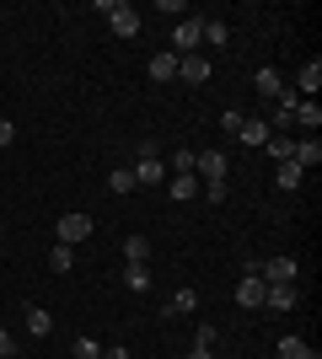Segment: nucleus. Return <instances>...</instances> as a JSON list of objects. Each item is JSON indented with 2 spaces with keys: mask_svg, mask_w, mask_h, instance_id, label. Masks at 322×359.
<instances>
[{
  "mask_svg": "<svg viewBox=\"0 0 322 359\" xmlns=\"http://www.w3.org/2000/svg\"><path fill=\"white\" fill-rule=\"evenodd\" d=\"M129 172H135V188H161V182H167L161 145H156V140H140V161L129 166Z\"/></svg>",
  "mask_w": 322,
  "mask_h": 359,
  "instance_id": "obj_1",
  "label": "nucleus"
},
{
  "mask_svg": "<svg viewBox=\"0 0 322 359\" xmlns=\"http://www.w3.org/2000/svg\"><path fill=\"white\" fill-rule=\"evenodd\" d=\"M92 231H97L92 215H81V210H70V215H60V220H54V241H65V247H81Z\"/></svg>",
  "mask_w": 322,
  "mask_h": 359,
  "instance_id": "obj_2",
  "label": "nucleus"
},
{
  "mask_svg": "<svg viewBox=\"0 0 322 359\" xmlns=\"http://www.w3.org/2000/svg\"><path fill=\"white\" fill-rule=\"evenodd\" d=\"M204 43V16H183L177 27H172V54L183 60V54H199Z\"/></svg>",
  "mask_w": 322,
  "mask_h": 359,
  "instance_id": "obj_3",
  "label": "nucleus"
},
{
  "mask_svg": "<svg viewBox=\"0 0 322 359\" xmlns=\"http://www.w3.org/2000/svg\"><path fill=\"white\" fill-rule=\"evenodd\" d=\"M194 177L199 182H226V150H194Z\"/></svg>",
  "mask_w": 322,
  "mask_h": 359,
  "instance_id": "obj_4",
  "label": "nucleus"
},
{
  "mask_svg": "<svg viewBox=\"0 0 322 359\" xmlns=\"http://www.w3.org/2000/svg\"><path fill=\"white\" fill-rule=\"evenodd\" d=\"M295 257H269V263H258V279L263 285H295Z\"/></svg>",
  "mask_w": 322,
  "mask_h": 359,
  "instance_id": "obj_5",
  "label": "nucleus"
},
{
  "mask_svg": "<svg viewBox=\"0 0 322 359\" xmlns=\"http://www.w3.org/2000/svg\"><path fill=\"white\" fill-rule=\"evenodd\" d=\"M263 279L258 273H242V279H236V306H242V311H263Z\"/></svg>",
  "mask_w": 322,
  "mask_h": 359,
  "instance_id": "obj_6",
  "label": "nucleus"
},
{
  "mask_svg": "<svg viewBox=\"0 0 322 359\" xmlns=\"http://www.w3.org/2000/svg\"><path fill=\"white\" fill-rule=\"evenodd\" d=\"M177 75H183L188 86H204V81H210V60H204V54H183V60H177Z\"/></svg>",
  "mask_w": 322,
  "mask_h": 359,
  "instance_id": "obj_7",
  "label": "nucleus"
},
{
  "mask_svg": "<svg viewBox=\"0 0 322 359\" xmlns=\"http://www.w3.org/2000/svg\"><path fill=\"white\" fill-rule=\"evenodd\" d=\"M317 86H322V60H307L301 65V70H295V97H301V91H307V97H317Z\"/></svg>",
  "mask_w": 322,
  "mask_h": 359,
  "instance_id": "obj_8",
  "label": "nucleus"
},
{
  "mask_svg": "<svg viewBox=\"0 0 322 359\" xmlns=\"http://www.w3.org/2000/svg\"><path fill=\"white\" fill-rule=\"evenodd\" d=\"M107 27L119 32V38H135V32H140V11H135V6H129V0H123L119 11L107 16Z\"/></svg>",
  "mask_w": 322,
  "mask_h": 359,
  "instance_id": "obj_9",
  "label": "nucleus"
},
{
  "mask_svg": "<svg viewBox=\"0 0 322 359\" xmlns=\"http://www.w3.org/2000/svg\"><path fill=\"white\" fill-rule=\"evenodd\" d=\"M145 75H151L156 86H167L172 75H177V54H172V48H167V54H151V65H145Z\"/></svg>",
  "mask_w": 322,
  "mask_h": 359,
  "instance_id": "obj_10",
  "label": "nucleus"
},
{
  "mask_svg": "<svg viewBox=\"0 0 322 359\" xmlns=\"http://www.w3.org/2000/svg\"><path fill=\"white\" fill-rule=\"evenodd\" d=\"M167 194L177 198V204H194V198H199V177H194V172H177V177L167 182Z\"/></svg>",
  "mask_w": 322,
  "mask_h": 359,
  "instance_id": "obj_11",
  "label": "nucleus"
},
{
  "mask_svg": "<svg viewBox=\"0 0 322 359\" xmlns=\"http://www.w3.org/2000/svg\"><path fill=\"white\" fill-rule=\"evenodd\" d=\"M263 306L269 311H295V285H269L263 290Z\"/></svg>",
  "mask_w": 322,
  "mask_h": 359,
  "instance_id": "obj_12",
  "label": "nucleus"
},
{
  "mask_svg": "<svg viewBox=\"0 0 322 359\" xmlns=\"http://www.w3.org/2000/svg\"><path fill=\"white\" fill-rule=\"evenodd\" d=\"M295 166H301V172H317L322 166V145H317V135L311 140H301V145H295V156H290Z\"/></svg>",
  "mask_w": 322,
  "mask_h": 359,
  "instance_id": "obj_13",
  "label": "nucleus"
},
{
  "mask_svg": "<svg viewBox=\"0 0 322 359\" xmlns=\"http://www.w3.org/2000/svg\"><path fill=\"white\" fill-rule=\"evenodd\" d=\"M123 263H151V236H145V231L123 236Z\"/></svg>",
  "mask_w": 322,
  "mask_h": 359,
  "instance_id": "obj_14",
  "label": "nucleus"
},
{
  "mask_svg": "<svg viewBox=\"0 0 322 359\" xmlns=\"http://www.w3.org/2000/svg\"><path fill=\"white\" fill-rule=\"evenodd\" d=\"M123 290H129V295H145V290H151V269H145V263H123Z\"/></svg>",
  "mask_w": 322,
  "mask_h": 359,
  "instance_id": "obj_15",
  "label": "nucleus"
},
{
  "mask_svg": "<svg viewBox=\"0 0 322 359\" xmlns=\"http://www.w3.org/2000/svg\"><path fill=\"white\" fill-rule=\"evenodd\" d=\"M253 86H258V97H279V91H285V75H279L274 65H263V70L253 75Z\"/></svg>",
  "mask_w": 322,
  "mask_h": 359,
  "instance_id": "obj_16",
  "label": "nucleus"
},
{
  "mask_svg": "<svg viewBox=\"0 0 322 359\" xmlns=\"http://www.w3.org/2000/svg\"><path fill=\"white\" fill-rule=\"evenodd\" d=\"M188 311H199V290H177V295L167 300V316H188Z\"/></svg>",
  "mask_w": 322,
  "mask_h": 359,
  "instance_id": "obj_17",
  "label": "nucleus"
},
{
  "mask_svg": "<svg viewBox=\"0 0 322 359\" xmlns=\"http://www.w3.org/2000/svg\"><path fill=\"white\" fill-rule=\"evenodd\" d=\"M295 123H301V129H311V135H317V129H322V107L301 97V102H295Z\"/></svg>",
  "mask_w": 322,
  "mask_h": 359,
  "instance_id": "obj_18",
  "label": "nucleus"
},
{
  "mask_svg": "<svg viewBox=\"0 0 322 359\" xmlns=\"http://www.w3.org/2000/svg\"><path fill=\"white\" fill-rule=\"evenodd\" d=\"M22 316H27V332H32V338H48V327H54V316H48L43 306H27Z\"/></svg>",
  "mask_w": 322,
  "mask_h": 359,
  "instance_id": "obj_19",
  "label": "nucleus"
},
{
  "mask_svg": "<svg viewBox=\"0 0 322 359\" xmlns=\"http://www.w3.org/2000/svg\"><path fill=\"white\" fill-rule=\"evenodd\" d=\"M236 140H242V145H269V123L263 118H242V135Z\"/></svg>",
  "mask_w": 322,
  "mask_h": 359,
  "instance_id": "obj_20",
  "label": "nucleus"
},
{
  "mask_svg": "<svg viewBox=\"0 0 322 359\" xmlns=\"http://www.w3.org/2000/svg\"><path fill=\"white\" fill-rule=\"evenodd\" d=\"M48 269H54V273H70V269H76V247L54 241V252H48Z\"/></svg>",
  "mask_w": 322,
  "mask_h": 359,
  "instance_id": "obj_21",
  "label": "nucleus"
},
{
  "mask_svg": "<svg viewBox=\"0 0 322 359\" xmlns=\"http://www.w3.org/2000/svg\"><path fill=\"white\" fill-rule=\"evenodd\" d=\"M107 194H135V172H129V166H119V172H107Z\"/></svg>",
  "mask_w": 322,
  "mask_h": 359,
  "instance_id": "obj_22",
  "label": "nucleus"
},
{
  "mask_svg": "<svg viewBox=\"0 0 322 359\" xmlns=\"http://www.w3.org/2000/svg\"><path fill=\"white\" fill-rule=\"evenodd\" d=\"M274 182H279V188H301V182H307V172H301V166H295V161H279Z\"/></svg>",
  "mask_w": 322,
  "mask_h": 359,
  "instance_id": "obj_23",
  "label": "nucleus"
},
{
  "mask_svg": "<svg viewBox=\"0 0 322 359\" xmlns=\"http://www.w3.org/2000/svg\"><path fill=\"white\" fill-rule=\"evenodd\" d=\"M279 359H311L307 338H279Z\"/></svg>",
  "mask_w": 322,
  "mask_h": 359,
  "instance_id": "obj_24",
  "label": "nucleus"
},
{
  "mask_svg": "<svg viewBox=\"0 0 322 359\" xmlns=\"http://www.w3.org/2000/svg\"><path fill=\"white\" fill-rule=\"evenodd\" d=\"M269 156H274V161H290V156H295V140H285V135H269Z\"/></svg>",
  "mask_w": 322,
  "mask_h": 359,
  "instance_id": "obj_25",
  "label": "nucleus"
},
{
  "mask_svg": "<svg viewBox=\"0 0 322 359\" xmlns=\"http://www.w3.org/2000/svg\"><path fill=\"white\" fill-rule=\"evenodd\" d=\"M70 354H76V359H102V348H97L92 338H76V344H70Z\"/></svg>",
  "mask_w": 322,
  "mask_h": 359,
  "instance_id": "obj_26",
  "label": "nucleus"
},
{
  "mask_svg": "<svg viewBox=\"0 0 322 359\" xmlns=\"http://www.w3.org/2000/svg\"><path fill=\"white\" fill-rule=\"evenodd\" d=\"M226 38H231V32H226V22H204V43H215V48H220Z\"/></svg>",
  "mask_w": 322,
  "mask_h": 359,
  "instance_id": "obj_27",
  "label": "nucleus"
},
{
  "mask_svg": "<svg viewBox=\"0 0 322 359\" xmlns=\"http://www.w3.org/2000/svg\"><path fill=\"white\" fill-rule=\"evenodd\" d=\"M220 129H226V140L242 135V113H236V107H226V113H220Z\"/></svg>",
  "mask_w": 322,
  "mask_h": 359,
  "instance_id": "obj_28",
  "label": "nucleus"
},
{
  "mask_svg": "<svg viewBox=\"0 0 322 359\" xmlns=\"http://www.w3.org/2000/svg\"><path fill=\"white\" fill-rule=\"evenodd\" d=\"M177 172H194V150H177V156H172V177H177Z\"/></svg>",
  "mask_w": 322,
  "mask_h": 359,
  "instance_id": "obj_29",
  "label": "nucleus"
},
{
  "mask_svg": "<svg viewBox=\"0 0 322 359\" xmlns=\"http://www.w3.org/2000/svg\"><path fill=\"white\" fill-rule=\"evenodd\" d=\"M11 140H16V123H11V118H0V156L11 150Z\"/></svg>",
  "mask_w": 322,
  "mask_h": 359,
  "instance_id": "obj_30",
  "label": "nucleus"
},
{
  "mask_svg": "<svg viewBox=\"0 0 322 359\" xmlns=\"http://www.w3.org/2000/svg\"><path fill=\"white\" fill-rule=\"evenodd\" d=\"M194 348H215V327H210V322H204V327H199V338H194Z\"/></svg>",
  "mask_w": 322,
  "mask_h": 359,
  "instance_id": "obj_31",
  "label": "nucleus"
},
{
  "mask_svg": "<svg viewBox=\"0 0 322 359\" xmlns=\"http://www.w3.org/2000/svg\"><path fill=\"white\" fill-rule=\"evenodd\" d=\"M102 359H135V354H129L123 344H113V348H102Z\"/></svg>",
  "mask_w": 322,
  "mask_h": 359,
  "instance_id": "obj_32",
  "label": "nucleus"
},
{
  "mask_svg": "<svg viewBox=\"0 0 322 359\" xmlns=\"http://www.w3.org/2000/svg\"><path fill=\"white\" fill-rule=\"evenodd\" d=\"M6 354H16V348H11V332L0 327V359H6Z\"/></svg>",
  "mask_w": 322,
  "mask_h": 359,
  "instance_id": "obj_33",
  "label": "nucleus"
},
{
  "mask_svg": "<svg viewBox=\"0 0 322 359\" xmlns=\"http://www.w3.org/2000/svg\"><path fill=\"white\" fill-rule=\"evenodd\" d=\"M188 359H215V348H188Z\"/></svg>",
  "mask_w": 322,
  "mask_h": 359,
  "instance_id": "obj_34",
  "label": "nucleus"
},
{
  "mask_svg": "<svg viewBox=\"0 0 322 359\" xmlns=\"http://www.w3.org/2000/svg\"><path fill=\"white\" fill-rule=\"evenodd\" d=\"M6 359H16V354H6Z\"/></svg>",
  "mask_w": 322,
  "mask_h": 359,
  "instance_id": "obj_35",
  "label": "nucleus"
},
{
  "mask_svg": "<svg viewBox=\"0 0 322 359\" xmlns=\"http://www.w3.org/2000/svg\"><path fill=\"white\" fill-rule=\"evenodd\" d=\"M0 22H6V16H0Z\"/></svg>",
  "mask_w": 322,
  "mask_h": 359,
  "instance_id": "obj_36",
  "label": "nucleus"
},
{
  "mask_svg": "<svg viewBox=\"0 0 322 359\" xmlns=\"http://www.w3.org/2000/svg\"><path fill=\"white\" fill-rule=\"evenodd\" d=\"M311 359H317V354H311Z\"/></svg>",
  "mask_w": 322,
  "mask_h": 359,
  "instance_id": "obj_37",
  "label": "nucleus"
}]
</instances>
